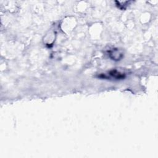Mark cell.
<instances>
[{
	"instance_id": "6da1fadb",
	"label": "cell",
	"mask_w": 158,
	"mask_h": 158,
	"mask_svg": "<svg viewBox=\"0 0 158 158\" xmlns=\"http://www.w3.org/2000/svg\"><path fill=\"white\" fill-rule=\"evenodd\" d=\"M99 78H114L116 80H122L125 78V74L123 73H121L117 70H112L108 72V75L107 74H101L99 76Z\"/></svg>"
}]
</instances>
